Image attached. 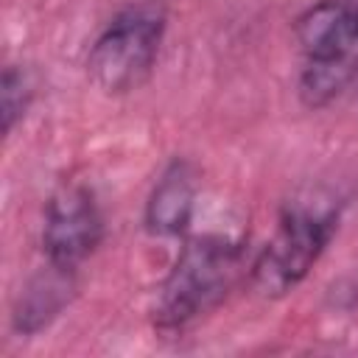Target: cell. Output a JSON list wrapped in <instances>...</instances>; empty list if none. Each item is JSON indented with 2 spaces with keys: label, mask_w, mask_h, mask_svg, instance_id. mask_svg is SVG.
I'll list each match as a JSON object with an SVG mask.
<instances>
[{
  "label": "cell",
  "mask_w": 358,
  "mask_h": 358,
  "mask_svg": "<svg viewBox=\"0 0 358 358\" xmlns=\"http://www.w3.org/2000/svg\"><path fill=\"white\" fill-rule=\"evenodd\" d=\"M243 268L246 257L238 241L224 235H199L187 241L154 296V327L159 333L187 330L227 299Z\"/></svg>",
  "instance_id": "6da1fadb"
},
{
  "label": "cell",
  "mask_w": 358,
  "mask_h": 358,
  "mask_svg": "<svg viewBox=\"0 0 358 358\" xmlns=\"http://www.w3.org/2000/svg\"><path fill=\"white\" fill-rule=\"evenodd\" d=\"M302 50L299 95L322 106L350 81L358 62V0H316L296 20Z\"/></svg>",
  "instance_id": "7a4b0ae2"
},
{
  "label": "cell",
  "mask_w": 358,
  "mask_h": 358,
  "mask_svg": "<svg viewBox=\"0 0 358 358\" xmlns=\"http://www.w3.org/2000/svg\"><path fill=\"white\" fill-rule=\"evenodd\" d=\"M165 31L159 3H137L120 11L92 42L87 56L90 78L109 95L137 90L154 70Z\"/></svg>",
  "instance_id": "3957f363"
},
{
  "label": "cell",
  "mask_w": 358,
  "mask_h": 358,
  "mask_svg": "<svg viewBox=\"0 0 358 358\" xmlns=\"http://www.w3.org/2000/svg\"><path fill=\"white\" fill-rule=\"evenodd\" d=\"M333 229L336 215L330 210H288L252 266L255 288L263 296H282L285 291H291L296 282L308 277V271L324 252Z\"/></svg>",
  "instance_id": "277c9868"
},
{
  "label": "cell",
  "mask_w": 358,
  "mask_h": 358,
  "mask_svg": "<svg viewBox=\"0 0 358 358\" xmlns=\"http://www.w3.org/2000/svg\"><path fill=\"white\" fill-rule=\"evenodd\" d=\"M103 221L92 193L84 185H62L48 207L42 224V249L50 266L73 271L101 243Z\"/></svg>",
  "instance_id": "5b68a950"
},
{
  "label": "cell",
  "mask_w": 358,
  "mask_h": 358,
  "mask_svg": "<svg viewBox=\"0 0 358 358\" xmlns=\"http://www.w3.org/2000/svg\"><path fill=\"white\" fill-rule=\"evenodd\" d=\"M196 204V179L187 162H171L154 185L145 204V227L154 235L171 238L187 229Z\"/></svg>",
  "instance_id": "8992f818"
},
{
  "label": "cell",
  "mask_w": 358,
  "mask_h": 358,
  "mask_svg": "<svg viewBox=\"0 0 358 358\" xmlns=\"http://www.w3.org/2000/svg\"><path fill=\"white\" fill-rule=\"evenodd\" d=\"M67 296H70V271L50 266L48 274H39L20 296V305L14 310V327L20 333H34L45 327L62 310Z\"/></svg>",
  "instance_id": "52a82bcc"
},
{
  "label": "cell",
  "mask_w": 358,
  "mask_h": 358,
  "mask_svg": "<svg viewBox=\"0 0 358 358\" xmlns=\"http://www.w3.org/2000/svg\"><path fill=\"white\" fill-rule=\"evenodd\" d=\"M3 129L11 131V126L17 123V117L25 115L28 109V101H31V84H28V76L17 67H6L3 73Z\"/></svg>",
  "instance_id": "ba28073f"
}]
</instances>
